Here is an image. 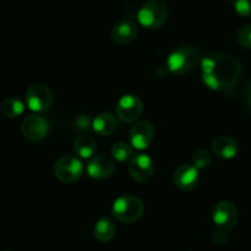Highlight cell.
<instances>
[{
	"label": "cell",
	"instance_id": "1",
	"mask_svg": "<svg viewBox=\"0 0 251 251\" xmlns=\"http://www.w3.org/2000/svg\"><path fill=\"white\" fill-rule=\"evenodd\" d=\"M241 64L233 55L209 53L201 59V79L207 88L229 91L240 79Z\"/></svg>",
	"mask_w": 251,
	"mask_h": 251
},
{
	"label": "cell",
	"instance_id": "2",
	"mask_svg": "<svg viewBox=\"0 0 251 251\" xmlns=\"http://www.w3.org/2000/svg\"><path fill=\"white\" fill-rule=\"evenodd\" d=\"M200 50L194 46H180L169 54L166 59V69L175 75L187 74L199 63Z\"/></svg>",
	"mask_w": 251,
	"mask_h": 251
},
{
	"label": "cell",
	"instance_id": "3",
	"mask_svg": "<svg viewBox=\"0 0 251 251\" xmlns=\"http://www.w3.org/2000/svg\"><path fill=\"white\" fill-rule=\"evenodd\" d=\"M112 216L122 223H134L139 221L144 213V204L142 200L132 195L121 196L113 202Z\"/></svg>",
	"mask_w": 251,
	"mask_h": 251
},
{
	"label": "cell",
	"instance_id": "4",
	"mask_svg": "<svg viewBox=\"0 0 251 251\" xmlns=\"http://www.w3.org/2000/svg\"><path fill=\"white\" fill-rule=\"evenodd\" d=\"M137 19L148 30L160 28L168 19V6L163 0H148L141 6Z\"/></svg>",
	"mask_w": 251,
	"mask_h": 251
},
{
	"label": "cell",
	"instance_id": "5",
	"mask_svg": "<svg viewBox=\"0 0 251 251\" xmlns=\"http://www.w3.org/2000/svg\"><path fill=\"white\" fill-rule=\"evenodd\" d=\"M83 164L76 156L64 155L54 165V175L64 183H73L83 175Z\"/></svg>",
	"mask_w": 251,
	"mask_h": 251
},
{
	"label": "cell",
	"instance_id": "6",
	"mask_svg": "<svg viewBox=\"0 0 251 251\" xmlns=\"http://www.w3.org/2000/svg\"><path fill=\"white\" fill-rule=\"evenodd\" d=\"M26 103L35 112H45L52 106L53 94L45 84H33L26 93Z\"/></svg>",
	"mask_w": 251,
	"mask_h": 251
},
{
	"label": "cell",
	"instance_id": "7",
	"mask_svg": "<svg viewBox=\"0 0 251 251\" xmlns=\"http://www.w3.org/2000/svg\"><path fill=\"white\" fill-rule=\"evenodd\" d=\"M143 110L144 106L141 99L132 94L123 95L118 100L117 106H116V113H117L118 118L127 123L138 120L143 113Z\"/></svg>",
	"mask_w": 251,
	"mask_h": 251
},
{
	"label": "cell",
	"instance_id": "8",
	"mask_svg": "<svg viewBox=\"0 0 251 251\" xmlns=\"http://www.w3.org/2000/svg\"><path fill=\"white\" fill-rule=\"evenodd\" d=\"M212 219L214 224L224 231H229L236 226L238 222V209L235 204L229 201H221L213 207Z\"/></svg>",
	"mask_w": 251,
	"mask_h": 251
},
{
	"label": "cell",
	"instance_id": "9",
	"mask_svg": "<svg viewBox=\"0 0 251 251\" xmlns=\"http://www.w3.org/2000/svg\"><path fill=\"white\" fill-rule=\"evenodd\" d=\"M154 126L149 121H138L129 131V142L138 151L148 148L154 139Z\"/></svg>",
	"mask_w": 251,
	"mask_h": 251
},
{
	"label": "cell",
	"instance_id": "10",
	"mask_svg": "<svg viewBox=\"0 0 251 251\" xmlns=\"http://www.w3.org/2000/svg\"><path fill=\"white\" fill-rule=\"evenodd\" d=\"M129 175L137 182H147L154 174V164L151 156L147 154H136L129 161Z\"/></svg>",
	"mask_w": 251,
	"mask_h": 251
},
{
	"label": "cell",
	"instance_id": "11",
	"mask_svg": "<svg viewBox=\"0 0 251 251\" xmlns=\"http://www.w3.org/2000/svg\"><path fill=\"white\" fill-rule=\"evenodd\" d=\"M86 173L90 177L103 180L115 173V160L106 154H98L91 156L86 165Z\"/></svg>",
	"mask_w": 251,
	"mask_h": 251
},
{
	"label": "cell",
	"instance_id": "12",
	"mask_svg": "<svg viewBox=\"0 0 251 251\" xmlns=\"http://www.w3.org/2000/svg\"><path fill=\"white\" fill-rule=\"evenodd\" d=\"M200 181L199 169L192 164H183L175 170L173 175V182L176 188L181 191H190L197 186Z\"/></svg>",
	"mask_w": 251,
	"mask_h": 251
},
{
	"label": "cell",
	"instance_id": "13",
	"mask_svg": "<svg viewBox=\"0 0 251 251\" xmlns=\"http://www.w3.org/2000/svg\"><path fill=\"white\" fill-rule=\"evenodd\" d=\"M48 122L38 115H30L24 120L21 125V132L28 141L37 142L45 138L48 133Z\"/></svg>",
	"mask_w": 251,
	"mask_h": 251
},
{
	"label": "cell",
	"instance_id": "14",
	"mask_svg": "<svg viewBox=\"0 0 251 251\" xmlns=\"http://www.w3.org/2000/svg\"><path fill=\"white\" fill-rule=\"evenodd\" d=\"M212 151L218 158L229 160L238 154L239 143L230 136H219L212 142Z\"/></svg>",
	"mask_w": 251,
	"mask_h": 251
},
{
	"label": "cell",
	"instance_id": "15",
	"mask_svg": "<svg viewBox=\"0 0 251 251\" xmlns=\"http://www.w3.org/2000/svg\"><path fill=\"white\" fill-rule=\"evenodd\" d=\"M138 28L137 25L131 20H123L116 24L112 28V40L120 45L131 43L137 37Z\"/></svg>",
	"mask_w": 251,
	"mask_h": 251
},
{
	"label": "cell",
	"instance_id": "16",
	"mask_svg": "<svg viewBox=\"0 0 251 251\" xmlns=\"http://www.w3.org/2000/svg\"><path fill=\"white\" fill-rule=\"evenodd\" d=\"M91 127L94 132L101 137L111 136L117 128V121L111 113L102 112L99 113L93 121H91Z\"/></svg>",
	"mask_w": 251,
	"mask_h": 251
},
{
	"label": "cell",
	"instance_id": "17",
	"mask_svg": "<svg viewBox=\"0 0 251 251\" xmlns=\"http://www.w3.org/2000/svg\"><path fill=\"white\" fill-rule=\"evenodd\" d=\"M74 153L83 159H90L96 151V142L89 134H81L74 141Z\"/></svg>",
	"mask_w": 251,
	"mask_h": 251
},
{
	"label": "cell",
	"instance_id": "18",
	"mask_svg": "<svg viewBox=\"0 0 251 251\" xmlns=\"http://www.w3.org/2000/svg\"><path fill=\"white\" fill-rule=\"evenodd\" d=\"M116 234V226L108 217H102L99 219L94 226V235L101 243H108L113 239Z\"/></svg>",
	"mask_w": 251,
	"mask_h": 251
},
{
	"label": "cell",
	"instance_id": "19",
	"mask_svg": "<svg viewBox=\"0 0 251 251\" xmlns=\"http://www.w3.org/2000/svg\"><path fill=\"white\" fill-rule=\"evenodd\" d=\"M0 110L6 118H16L23 115L25 111V106H24L23 101L19 99L9 98L1 102Z\"/></svg>",
	"mask_w": 251,
	"mask_h": 251
},
{
	"label": "cell",
	"instance_id": "20",
	"mask_svg": "<svg viewBox=\"0 0 251 251\" xmlns=\"http://www.w3.org/2000/svg\"><path fill=\"white\" fill-rule=\"evenodd\" d=\"M111 155L115 160L120 163H126V161H131L133 158V149L125 142H117L111 147Z\"/></svg>",
	"mask_w": 251,
	"mask_h": 251
},
{
	"label": "cell",
	"instance_id": "21",
	"mask_svg": "<svg viewBox=\"0 0 251 251\" xmlns=\"http://www.w3.org/2000/svg\"><path fill=\"white\" fill-rule=\"evenodd\" d=\"M211 161H212V156L211 153L206 149H199L194 153L191 158V163L192 165L195 166L196 169H206L211 165Z\"/></svg>",
	"mask_w": 251,
	"mask_h": 251
},
{
	"label": "cell",
	"instance_id": "22",
	"mask_svg": "<svg viewBox=\"0 0 251 251\" xmlns=\"http://www.w3.org/2000/svg\"><path fill=\"white\" fill-rule=\"evenodd\" d=\"M239 45L246 50H251V25L243 26L236 35Z\"/></svg>",
	"mask_w": 251,
	"mask_h": 251
},
{
	"label": "cell",
	"instance_id": "23",
	"mask_svg": "<svg viewBox=\"0 0 251 251\" xmlns=\"http://www.w3.org/2000/svg\"><path fill=\"white\" fill-rule=\"evenodd\" d=\"M236 14L243 18H251V0H234Z\"/></svg>",
	"mask_w": 251,
	"mask_h": 251
},
{
	"label": "cell",
	"instance_id": "24",
	"mask_svg": "<svg viewBox=\"0 0 251 251\" xmlns=\"http://www.w3.org/2000/svg\"><path fill=\"white\" fill-rule=\"evenodd\" d=\"M212 239H213V243L217 244V245H223V244L226 243V231L222 230V229H218L217 231H214L213 235H212Z\"/></svg>",
	"mask_w": 251,
	"mask_h": 251
},
{
	"label": "cell",
	"instance_id": "25",
	"mask_svg": "<svg viewBox=\"0 0 251 251\" xmlns=\"http://www.w3.org/2000/svg\"><path fill=\"white\" fill-rule=\"evenodd\" d=\"M243 99L246 105L249 106V108H251V81H249L245 88L243 89Z\"/></svg>",
	"mask_w": 251,
	"mask_h": 251
},
{
	"label": "cell",
	"instance_id": "26",
	"mask_svg": "<svg viewBox=\"0 0 251 251\" xmlns=\"http://www.w3.org/2000/svg\"><path fill=\"white\" fill-rule=\"evenodd\" d=\"M76 126H78V128L80 129H88L91 126V122L90 120H89L88 116H80V117H78V120H76Z\"/></svg>",
	"mask_w": 251,
	"mask_h": 251
},
{
	"label": "cell",
	"instance_id": "27",
	"mask_svg": "<svg viewBox=\"0 0 251 251\" xmlns=\"http://www.w3.org/2000/svg\"><path fill=\"white\" fill-rule=\"evenodd\" d=\"M1 251H8V250H1Z\"/></svg>",
	"mask_w": 251,
	"mask_h": 251
}]
</instances>
